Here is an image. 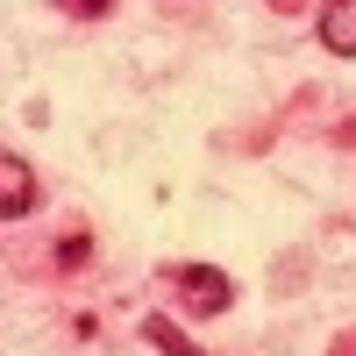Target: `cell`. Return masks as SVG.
Segmentation results:
<instances>
[{
    "label": "cell",
    "mask_w": 356,
    "mask_h": 356,
    "mask_svg": "<svg viewBox=\"0 0 356 356\" xmlns=\"http://www.w3.org/2000/svg\"><path fill=\"white\" fill-rule=\"evenodd\" d=\"M29 207H36V171H29V164L8 150V157H0V214H8V221H22Z\"/></svg>",
    "instance_id": "cell-2"
},
{
    "label": "cell",
    "mask_w": 356,
    "mask_h": 356,
    "mask_svg": "<svg viewBox=\"0 0 356 356\" xmlns=\"http://www.w3.org/2000/svg\"><path fill=\"white\" fill-rule=\"evenodd\" d=\"M65 8H72V15H107L114 0H65Z\"/></svg>",
    "instance_id": "cell-5"
},
{
    "label": "cell",
    "mask_w": 356,
    "mask_h": 356,
    "mask_svg": "<svg viewBox=\"0 0 356 356\" xmlns=\"http://www.w3.org/2000/svg\"><path fill=\"white\" fill-rule=\"evenodd\" d=\"M321 43L335 57H356V0H321Z\"/></svg>",
    "instance_id": "cell-3"
},
{
    "label": "cell",
    "mask_w": 356,
    "mask_h": 356,
    "mask_svg": "<svg viewBox=\"0 0 356 356\" xmlns=\"http://www.w3.org/2000/svg\"><path fill=\"white\" fill-rule=\"evenodd\" d=\"M171 285H178V300H186L193 314H228L235 307V278L214 271V264H178Z\"/></svg>",
    "instance_id": "cell-1"
},
{
    "label": "cell",
    "mask_w": 356,
    "mask_h": 356,
    "mask_svg": "<svg viewBox=\"0 0 356 356\" xmlns=\"http://www.w3.org/2000/svg\"><path fill=\"white\" fill-rule=\"evenodd\" d=\"M143 342H150V349H164V356H207L186 328H178V321H164V314H150V321H143Z\"/></svg>",
    "instance_id": "cell-4"
}]
</instances>
